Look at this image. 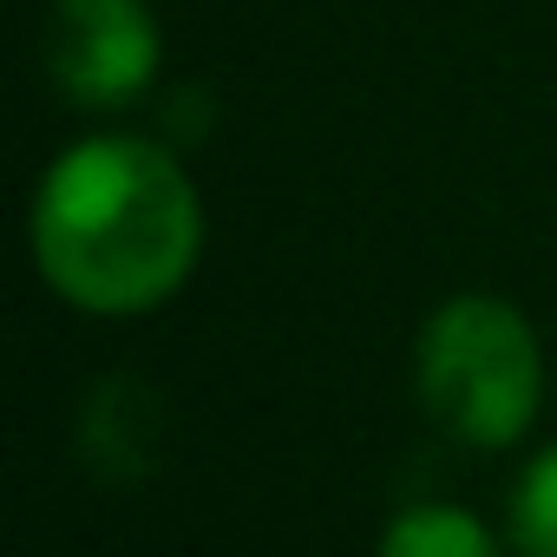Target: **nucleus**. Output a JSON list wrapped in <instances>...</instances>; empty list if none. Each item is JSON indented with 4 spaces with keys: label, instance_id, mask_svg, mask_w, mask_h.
Here are the masks:
<instances>
[{
    "label": "nucleus",
    "instance_id": "f257e3e1",
    "mask_svg": "<svg viewBox=\"0 0 557 557\" xmlns=\"http://www.w3.org/2000/svg\"><path fill=\"white\" fill-rule=\"evenodd\" d=\"M27 243L60 302L106 322L151 315L203 256V197L164 145L99 132L40 171Z\"/></svg>",
    "mask_w": 557,
    "mask_h": 557
},
{
    "label": "nucleus",
    "instance_id": "7ed1b4c3",
    "mask_svg": "<svg viewBox=\"0 0 557 557\" xmlns=\"http://www.w3.org/2000/svg\"><path fill=\"white\" fill-rule=\"evenodd\" d=\"M158 14L151 0H53L40 60L73 106H125L158 79Z\"/></svg>",
    "mask_w": 557,
    "mask_h": 557
},
{
    "label": "nucleus",
    "instance_id": "39448f33",
    "mask_svg": "<svg viewBox=\"0 0 557 557\" xmlns=\"http://www.w3.org/2000/svg\"><path fill=\"white\" fill-rule=\"evenodd\" d=\"M505 531L518 557H557V440L524 459L505 505Z\"/></svg>",
    "mask_w": 557,
    "mask_h": 557
},
{
    "label": "nucleus",
    "instance_id": "20e7f679",
    "mask_svg": "<svg viewBox=\"0 0 557 557\" xmlns=\"http://www.w3.org/2000/svg\"><path fill=\"white\" fill-rule=\"evenodd\" d=\"M381 557H505V544L466 505H407L381 531Z\"/></svg>",
    "mask_w": 557,
    "mask_h": 557
},
{
    "label": "nucleus",
    "instance_id": "f03ea898",
    "mask_svg": "<svg viewBox=\"0 0 557 557\" xmlns=\"http://www.w3.org/2000/svg\"><path fill=\"white\" fill-rule=\"evenodd\" d=\"M413 381L426 413L479 453L518 446L544 407V348L518 302L505 296H453L420 329Z\"/></svg>",
    "mask_w": 557,
    "mask_h": 557
}]
</instances>
